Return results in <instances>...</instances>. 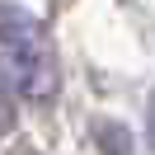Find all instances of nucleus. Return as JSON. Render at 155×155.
Listing matches in <instances>:
<instances>
[{
	"mask_svg": "<svg viewBox=\"0 0 155 155\" xmlns=\"http://www.w3.org/2000/svg\"><path fill=\"white\" fill-rule=\"evenodd\" d=\"M0 75L33 104L57 94V61L47 33L24 5H0Z\"/></svg>",
	"mask_w": 155,
	"mask_h": 155,
	"instance_id": "1",
	"label": "nucleus"
},
{
	"mask_svg": "<svg viewBox=\"0 0 155 155\" xmlns=\"http://www.w3.org/2000/svg\"><path fill=\"white\" fill-rule=\"evenodd\" d=\"M150 136H155V108H150Z\"/></svg>",
	"mask_w": 155,
	"mask_h": 155,
	"instance_id": "3",
	"label": "nucleus"
},
{
	"mask_svg": "<svg viewBox=\"0 0 155 155\" xmlns=\"http://www.w3.org/2000/svg\"><path fill=\"white\" fill-rule=\"evenodd\" d=\"M99 141L108 146V155H132V141H127L122 127H104V132H99Z\"/></svg>",
	"mask_w": 155,
	"mask_h": 155,
	"instance_id": "2",
	"label": "nucleus"
}]
</instances>
